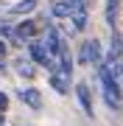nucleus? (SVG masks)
Here are the masks:
<instances>
[{
  "mask_svg": "<svg viewBox=\"0 0 123 126\" xmlns=\"http://www.w3.org/2000/svg\"><path fill=\"white\" fill-rule=\"evenodd\" d=\"M42 48L48 50V56H50V59L62 56V53H64V42H62V34L56 31V28H50V25H48V31H45V42H42Z\"/></svg>",
  "mask_w": 123,
  "mask_h": 126,
  "instance_id": "f257e3e1",
  "label": "nucleus"
},
{
  "mask_svg": "<svg viewBox=\"0 0 123 126\" xmlns=\"http://www.w3.org/2000/svg\"><path fill=\"white\" fill-rule=\"evenodd\" d=\"M76 95H78V101H81V109L92 118V95H90V84H87V81H78V84H76Z\"/></svg>",
  "mask_w": 123,
  "mask_h": 126,
  "instance_id": "f03ea898",
  "label": "nucleus"
},
{
  "mask_svg": "<svg viewBox=\"0 0 123 126\" xmlns=\"http://www.w3.org/2000/svg\"><path fill=\"white\" fill-rule=\"evenodd\" d=\"M37 34H39V25L34 23V20H23V23L14 28V36H17V39H34Z\"/></svg>",
  "mask_w": 123,
  "mask_h": 126,
  "instance_id": "7ed1b4c3",
  "label": "nucleus"
},
{
  "mask_svg": "<svg viewBox=\"0 0 123 126\" xmlns=\"http://www.w3.org/2000/svg\"><path fill=\"white\" fill-rule=\"evenodd\" d=\"M20 98H23V104H28L34 112L42 109V95H39V90H34V87H23V90H20Z\"/></svg>",
  "mask_w": 123,
  "mask_h": 126,
  "instance_id": "20e7f679",
  "label": "nucleus"
},
{
  "mask_svg": "<svg viewBox=\"0 0 123 126\" xmlns=\"http://www.w3.org/2000/svg\"><path fill=\"white\" fill-rule=\"evenodd\" d=\"M50 14H53V17H59V20H70V17H73V9L64 3V0H53V6H50Z\"/></svg>",
  "mask_w": 123,
  "mask_h": 126,
  "instance_id": "39448f33",
  "label": "nucleus"
},
{
  "mask_svg": "<svg viewBox=\"0 0 123 126\" xmlns=\"http://www.w3.org/2000/svg\"><path fill=\"white\" fill-rule=\"evenodd\" d=\"M50 87H53L56 93L67 95V93H70V79H64V76H59V73H53V76H50Z\"/></svg>",
  "mask_w": 123,
  "mask_h": 126,
  "instance_id": "423d86ee",
  "label": "nucleus"
},
{
  "mask_svg": "<svg viewBox=\"0 0 123 126\" xmlns=\"http://www.w3.org/2000/svg\"><path fill=\"white\" fill-rule=\"evenodd\" d=\"M87 48H90V64H98L104 62V53H101V45H98V39H87Z\"/></svg>",
  "mask_w": 123,
  "mask_h": 126,
  "instance_id": "0eeeda50",
  "label": "nucleus"
},
{
  "mask_svg": "<svg viewBox=\"0 0 123 126\" xmlns=\"http://www.w3.org/2000/svg\"><path fill=\"white\" fill-rule=\"evenodd\" d=\"M118 6H120V0H106V9H104V17H106V23L112 28L118 23Z\"/></svg>",
  "mask_w": 123,
  "mask_h": 126,
  "instance_id": "6e6552de",
  "label": "nucleus"
},
{
  "mask_svg": "<svg viewBox=\"0 0 123 126\" xmlns=\"http://www.w3.org/2000/svg\"><path fill=\"white\" fill-rule=\"evenodd\" d=\"M70 20H73V31H84V28H87V20H90V17H87V6L78 9V11H73Z\"/></svg>",
  "mask_w": 123,
  "mask_h": 126,
  "instance_id": "1a4fd4ad",
  "label": "nucleus"
},
{
  "mask_svg": "<svg viewBox=\"0 0 123 126\" xmlns=\"http://www.w3.org/2000/svg\"><path fill=\"white\" fill-rule=\"evenodd\" d=\"M59 62H62V67L56 70V73H59V76H64V79H70V73H73V56L64 50V53L59 56Z\"/></svg>",
  "mask_w": 123,
  "mask_h": 126,
  "instance_id": "9d476101",
  "label": "nucleus"
},
{
  "mask_svg": "<svg viewBox=\"0 0 123 126\" xmlns=\"http://www.w3.org/2000/svg\"><path fill=\"white\" fill-rule=\"evenodd\" d=\"M37 3H39V0H20V3L11 6V14H28V11L37 9Z\"/></svg>",
  "mask_w": 123,
  "mask_h": 126,
  "instance_id": "9b49d317",
  "label": "nucleus"
},
{
  "mask_svg": "<svg viewBox=\"0 0 123 126\" xmlns=\"http://www.w3.org/2000/svg\"><path fill=\"white\" fill-rule=\"evenodd\" d=\"M78 64H90V48H87V42H81V50H78Z\"/></svg>",
  "mask_w": 123,
  "mask_h": 126,
  "instance_id": "f8f14e48",
  "label": "nucleus"
},
{
  "mask_svg": "<svg viewBox=\"0 0 123 126\" xmlns=\"http://www.w3.org/2000/svg\"><path fill=\"white\" fill-rule=\"evenodd\" d=\"M0 36H9V39H11V36H14V28L9 23H0Z\"/></svg>",
  "mask_w": 123,
  "mask_h": 126,
  "instance_id": "ddd939ff",
  "label": "nucleus"
},
{
  "mask_svg": "<svg viewBox=\"0 0 123 126\" xmlns=\"http://www.w3.org/2000/svg\"><path fill=\"white\" fill-rule=\"evenodd\" d=\"M64 3L70 6L73 11H78V9H84V0H64Z\"/></svg>",
  "mask_w": 123,
  "mask_h": 126,
  "instance_id": "4468645a",
  "label": "nucleus"
},
{
  "mask_svg": "<svg viewBox=\"0 0 123 126\" xmlns=\"http://www.w3.org/2000/svg\"><path fill=\"white\" fill-rule=\"evenodd\" d=\"M20 76H25V79H31V76H34V70L28 67V64H23V67H20Z\"/></svg>",
  "mask_w": 123,
  "mask_h": 126,
  "instance_id": "2eb2a0df",
  "label": "nucleus"
},
{
  "mask_svg": "<svg viewBox=\"0 0 123 126\" xmlns=\"http://www.w3.org/2000/svg\"><path fill=\"white\" fill-rule=\"evenodd\" d=\"M6 107H9V98H6V93H0V112H6Z\"/></svg>",
  "mask_w": 123,
  "mask_h": 126,
  "instance_id": "dca6fc26",
  "label": "nucleus"
},
{
  "mask_svg": "<svg viewBox=\"0 0 123 126\" xmlns=\"http://www.w3.org/2000/svg\"><path fill=\"white\" fill-rule=\"evenodd\" d=\"M6 53V45H3V42H0V56H3Z\"/></svg>",
  "mask_w": 123,
  "mask_h": 126,
  "instance_id": "f3484780",
  "label": "nucleus"
},
{
  "mask_svg": "<svg viewBox=\"0 0 123 126\" xmlns=\"http://www.w3.org/2000/svg\"><path fill=\"white\" fill-rule=\"evenodd\" d=\"M0 67H3V56H0Z\"/></svg>",
  "mask_w": 123,
  "mask_h": 126,
  "instance_id": "a211bd4d",
  "label": "nucleus"
}]
</instances>
